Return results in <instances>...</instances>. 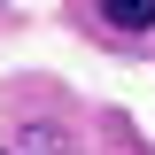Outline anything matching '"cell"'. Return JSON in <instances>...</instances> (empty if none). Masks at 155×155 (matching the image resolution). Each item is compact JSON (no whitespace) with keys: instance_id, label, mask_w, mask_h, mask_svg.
<instances>
[{"instance_id":"cell-1","label":"cell","mask_w":155,"mask_h":155,"mask_svg":"<svg viewBox=\"0 0 155 155\" xmlns=\"http://www.w3.org/2000/svg\"><path fill=\"white\" fill-rule=\"evenodd\" d=\"M101 16H109L116 31H147L155 23V0H101Z\"/></svg>"}]
</instances>
